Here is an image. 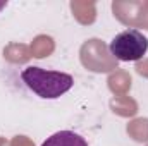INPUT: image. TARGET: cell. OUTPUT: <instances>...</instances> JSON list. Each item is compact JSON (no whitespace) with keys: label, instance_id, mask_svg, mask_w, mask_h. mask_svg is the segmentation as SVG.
I'll use <instances>...</instances> for the list:
<instances>
[{"label":"cell","instance_id":"cell-4","mask_svg":"<svg viewBox=\"0 0 148 146\" xmlns=\"http://www.w3.org/2000/svg\"><path fill=\"white\" fill-rule=\"evenodd\" d=\"M3 7H7V2H0V10H2Z\"/></svg>","mask_w":148,"mask_h":146},{"label":"cell","instance_id":"cell-2","mask_svg":"<svg viewBox=\"0 0 148 146\" xmlns=\"http://www.w3.org/2000/svg\"><path fill=\"white\" fill-rule=\"evenodd\" d=\"M109 50L121 62H136L147 53L148 38L138 29H126L114 36Z\"/></svg>","mask_w":148,"mask_h":146},{"label":"cell","instance_id":"cell-3","mask_svg":"<svg viewBox=\"0 0 148 146\" xmlns=\"http://www.w3.org/2000/svg\"><path fill=\"white\" fill-rule=\"evenodd\" d=\"M41 146H88L86 139L73 131H59L47 138Z\"/></svg>","mask_w":148,"mask_h":146},{"label":"cell","instance_id":"cell-1","mask_svg":"<svg viewBox=\"0 0 148 146\" xmlns=\"http://www.w3.org/2000/svg\"><path fill=\"white\" fill-rule=\"evenodd\" d=\"M23 83L40 98L55 100L66 95L74 84L71 74L60 71H47L36 65H29L21 72Z\"/></svg>","mask_w":148,"mask_h":146}]
</instances>
